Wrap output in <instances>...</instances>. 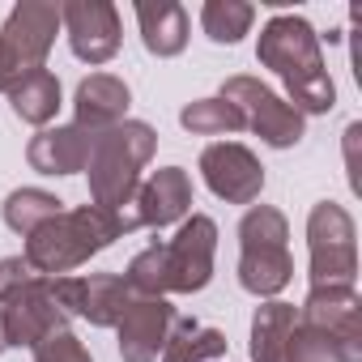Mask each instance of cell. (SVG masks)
Here are the masks:
<instances>
[{"mask_svg": "<svg viewBox=\"0 0 362 362\" xmlns=\"http://www.w3.org/2000/svg\"><path fill=\"white\" fill-rule=\"evenodd\" d=\"M256 60L264 69H273L286 86V103L307 119V115H328L337 107V86L324 69L320 56V35L307 18L298 13H277L264 22L260 43H256Z\"/></svg>", "mask_w": 362, "mask_h": 362, "instance_id": "cell-1", "label": "cell"}, {"mask_svg": "<svg viewBox=\"0 0 362 362\" xmlns=\"http://www.w3.org/2000/svg\"><path fill=\"white\" fill-rule=\"evenodd\" d=\"M294 362H362V298L354 286H315L303 298Z\"/></svg>", "mask_w": 362, "mask_h": 362, "instance_id": "cell-2", "label": "cell"}, {"mask_svg": "<svg viewBox=\"0 0 362 362\" xmlns=\"http://www.w3.org/2000/svg\"><path fill=\"white\" fill-rule=\"evenodd\" d=\"M158 149V132L141 119H124L94 136L86 175H90V201L107 214H124L141 188V170Z\"/></svg>", "mask_w": 362, "mask_h": 362, "instance_id": "cell-3", "label": "cell"}, {"mask_svg": "<svg viewBox=\"0 0 362 362\" xmlns=\"http://www.w3.org/2000/svg\"><path fill=\"white\" fill-rule=\"evenodd\" d=\"M124 235L119 226V214H107L98 205H77V209H64L56 214L47 226H39L30 239H26V260L35 273L43 277H69L73 269H81L90 256L107 252L115 239Z\"/></svg>", "mask_w": 362, "mask_h": 362, "instance_id": "cell-4", "label": "cell"}, {"mask_svg": "<svg viewBox=\"0 0 362 362\" xmlns=\"http://www.w3.org/2000/svg\"><path fill=\"white\" fill-rule=\"evenodd\" d=\"M56 30L60 5H47V0H22L5 18V26H0V94H9L22 77L47 69Z\"/></svg>", "mask_w": 362, "mask_h": 362, "instance_id": "cell-5", "label": "cell"}, {"mask_svg": "<svg viewBox=\"0 0 362 362\" xmlns=\"http://www.w3.org/2000/svg\"><path fill=\"white\" fill-rule=\"evenodd\" d=\"M307 260H311V290L315 286H354L358 277V239L354 218L337 201H320L307 214Z\"/></svg>", "mask_w": 362, "mask_h": 362, "instance_id": "cell-6", "label": "cell"}, {"mask_svg": "<svg viewBox=\"0 0 362 362\" xmlns=\"http://www.w3.org/2000/svg\"><path fill=\"white\" fill-rule=\"evenodd\" d=\"M218 98H226L243 115V128H252L269 149H294L307 136V119L277 90H269L260 77H247V73L226 77Z\"/></svg>", "mask_w": 362, "mask_h": 362, "instance_id": "cell-7", "label": "cell"}, {"mask_svg": "<svg viewBox=\"0 0 362 362\" xmlns=\"http://www.w3.org/2000/svg\"><path fill=\"white\" fill-rule=\"evenodd\" d=\"M214 256H218V222L205 214L184 218L175 239L162 243L166 294H201L214 281Z\"/></svg>", "mask_w": 362, "mask_h": 362, "instance_id": "cell-8", "label": "cell"}, {"mask_svg": "<svg viewBox=\"0 0 362 362\" xmlns=\"http://www.w3.org/2000/svg\"><path fill=\"white\" fill-rule=\"evenodd\" d=\"M69 311L60 307L56 294V277H39L30 290H22L18 298L0 303V328H5V345L9 349H35L56 332H69Z\"/></svg>", "mask_w": 362, "mask_h": 362, "instance_id": "cell-9", "label": "cell"}, {"mask_svg": "<svg viewBox=\"0 0 362 362\" xmlns=\"http://www.w3.org/2000/svg\"><path fill=\"white\" fill-rule=\"evenodd\" d=\"M192 214V175L184 166H162L136 188L132 205L119 214L124 235L128 230H166Z\"/></svg>", "mask_w": 362, "mask_h": 362, "instance_id": "cell-10", "label": "cell"}, {"mask_svg": "<svg viewBox=\"0 0 362 362\" xmlns=\"http://www.w3.org/2000/svg\"><path fill=\"white\" fill-rule=\"evenodd\" d=\"M201 179L205 188L226 205H256L264 192V166L260 158L239 141H214L201 153Z\"/></svg>", "mask_w": 362, "mask_h": 362, "instance_id": "cell-11", "label": "cell"}, {"mask_svg": "<svg viewBox=\"0 0 362 362\" xmlns=\"http://www.w3.org/2000/svg\"><path fill=\"white\" fill-rule=\"evenodd\" d=\"M60 26L81 64H107L119 52V9L111 0H69L60 5Z\"/></svg>", "mask_w": 362, "mask_h": 362, "instance_id": "cell-12", "label": "cell"}, {"mask_svg": "<svg viewBox=\"0 0 362 362\" xmlns=\"http://www.w3.org/2000/svg\"><path fill=\"white\" fill-rule=\"evenodd\" d=\"M60 307L69 315L90 320L94 328H115L132 303V290L119 273H90V277H56Z\"/></svg>", "mask_w": 362, "mask_h": 362, "instance_id": "cell-13", "label": "cell"}, {"mask_svg": "<svg viewBox=\"0 0 362 362\" xmlns=\"http://www.w3.org/2000/svg\"><path fill=\"white\" fill-rule=\"evenodd\" d=\"M179 311L166 298H132L128 311L119 315L115 332H119V358L124 362H158L170 328H175Z\"/></svg>", "mask_w": 362, "mask_h": 362, "instance_id": "cell-14", "label": "cell"}, {"mask_svg": "<svg viewBox=\"0 0 362 362\" xmlns=\"http://www.w3.org/2000/svg\"><path fill=\"white\" fill-rule=\"evenodd\" d=\"M128 103H132V90L119 81V77H111V73H90L81 86H77V94H73V111H77V128H86V132H107V128H115V124H124L128 119Z\"/></svg>", "mask_w": 362, "mask_h": 362, "instance_id": "cell-15", "label": "cell"}, {"mask_svg": "<svg viewBox=\"0 0 362 362\" xmlns=\"http://www.w3.org/2000/svg\"><path fill=\"white\" fill-rule=\"evenodd\" d=\"M90 149H94V132H86L77 124H60V128H43L26 145V162L39 175H77V170H86Z\"/></svg>", "mask_w": 362, "mask_h": 362, "instance_id": "cell-16", "label": "cell"}, {"mask_svg": "<svg viewBox=\"0 0 362 362\" xmlns=\"http://www.w3.org/2000/svg\"><path fill=\"white\" fill-rule=\"evenodd\" d=\"M136 26L149 56L170 60L188 47V9L179 0H136Z\"/></svg>", "mask_w": 362, "mask_h": 362, "instance_id": "cell-17", "label": "cell"}, {"mask_svg": "<svg viewBox=\"0 0 362 362\" xmlns=\"http://www.w3.org/2000/svg\"><path fill=\"white\" fill-rule=\"evenodd\" d=\"M294 277V260L286 243H256L239 247V286L256 298H277Z\"/></svg>", "mask_w": 362, "mask_h": 362, "instance_id": "cell-18", "label": "cell"}, {"mask_svg": "<svg viewBox=\"0 0 362 362\" xmlns=\"http://www.w3.org/2000/svg\"><path fill=\"white\" fill-rule=\"evenodd\" d=\"M294 324L298 307L269 298L252 315V362H294Z\"/></svg>", "mask_w": 362, "mask_h": 362, "instance_id": "cell-19", "label": "cell"}, {"mask_svg": "<svg viewBox=\"0 0 362 362\" xmlns=\"http://www.w3.org/2000/svg\"><path fill=\"white\" fill-rule=\"evenodd\" d=\"M60 77L52 69H39L30 77H22L13 90H9V107L22 124H35V128H47L60 111Z\"/></svg>", "mask_w": 362, "mask_h": 362, "instance_id": "cell-20", "label": "cell"}, {"mask_svg": "<svg viewBox=\"0 0 362 362\" xmlns=\"http://www.w3.org/2000/svg\"><path fill=\"white\" fill-rule=\"evenodd\" d=\"M222 354H226V332H218V328H209L201 320L179 315L158 362H218Z\"/></svg>", "mask_w": 362, "mask_h": 362, "instance_id": "cell-21", "label": "cell"}, {"mask_svg": "<svg viewBox=\"0 0 362 362\" xmlns=\"http://www.w3.org/2000/svg\"><path fill=\"white\" fill-rule=\"evenodd\" d=\"M56 214H64V201L56 192H43V188H18L9 192L5 201V226L22 239H30L39 226H47Z\"/></svg>", "mask_w": 362, "mask_h": 362, "instance_id": "cell-22", "label": "cell"}, {"mask_svg": "<svg viewBox=\"0 0 362 362\" xmlns=\"http://www.w3.org/2000/svg\"><path fill=\"white\" fill-rule=\"evenodd\" d=\"M252 22H256V9L247 0H205L201 9V30L222 47H235L243 35H252Z\"/></svg>", "mask_w": 362, "mask_h": 362, "instance_id": "cell-23", "label": "cell"}, {"mask_svg": "<svg viewBox=\"0 0 362 362\" xmlns=\"http://www.w3.org/2000/svg\"><path fill=\"white\" fill-rule=\"evenodd\" d=\"M179 124H184L192 136H235L243 132V115L226 103V98H197L179 111Z\"/></svg>", "mask_w": 362, "mask_h": 362, "instance_id": "cell-24", "label": "cell"}, {"mask_svg": "<svg viewBox=\"0 0 362 362\" xmlns=\"http://www.w3.org/2000/svg\"><path fill=\"white\" fill-rule=\"evenodd\" d=\"M290 239V222L281 209L273 205H252L239 218V247H256V243H286Z\"/></svg>", "mask_w": 362, "mask_h": 362, "instance_id": "cell-25", "label": "cell"}, {"mask_svg": "<svg viewBox=\"0 0 362 362\" xmlns=\"http://www.w3.org/2000/svg\"><path fill=\"white\" fill-rule=\"evenodd\" d=\"M39 277H43V273H35L26 256H5V260H0V303L18 298V294L30 290Z\"/></svg>", "mask_w": 362, "mask_h": 362, "instance_id": "cell-26", "label": "cell"}, {"mask_svg": "<svg viewBox=\"0 0 362 362\" xmlns=\"http://www.w3.org/2000/svg\"><path fill=\"white\" fill-rule=\"evenodd\" d=\"M35 362H94V358L73 332H56L43 345H35Z\"/></svg>", "mask_w": 362, "mask_h": 362, "instance_id": "cell-27", "label": "cell"}, {"mask_svg": "<svg viewBox=\"0 0 362 362\" xmlns=\"http://www.w3.org/2000/svg\"><path fill=\"white\" fill-rule=\"evenodd\" d=\"M5 349H9V345H5V328H0V354H5Z\"/></svg>", "mask_w": 362, "mask_h": 362, "instance_id": "cell-28", "label": "cell"}]
</instances>
